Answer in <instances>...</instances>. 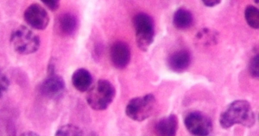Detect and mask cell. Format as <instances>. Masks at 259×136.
I'll list each match as a JSON object with an SVG mask.
<instances>
[{
	"mask_svg": "<svg viewBox=\"0 0 259 136\" xmlns=\"http://www.w3.org/2000/svg\"><path fill=\"white\" fill-rule=\"evenodd\" d=\"M22 136H37L38 135L36 133L32 131H28L23 133L21 134Z\"/></svg>",
	"mask_w": 259,
	"mask_h": 136,
	"instance_id": "44dd1931",
	"label": "cell"
},
{
	"mask_svg": "<svg viewBox=\"0 0 259 136\" xmlns=\"http://www.w3.org/2000/svg\"><path fill=\"white\" fill-rule=\"evenodd\" d=\"M0 85L1 91H6L8 89V87L10 84V82L8 78L6 76L3 75L1 78Z\"/></svg>",
	"mask_w": 259,
	"mask_h": 136,
	"instance_id": "d6986e66",
	"label": "cell"
},
{
	"mask_svg": "<svg viewBox=\"0 0 259 136\" xmlns=\"http://www.w3.org/2000/svg\"><path fill=\"white\" fill-rule=\"evenodd\" d=\"M168 60L169 66L172 69L176 71H182L189 66L190 62V55L187 51L181 50L171 54Z\"/></svg>",
	"mask_w": 259,
	"mask_h": 136,
	"instance_id": "4fadbf2b",
	"label": "cell"
},
{
	"mask_svg": "<svg viewBox=\"0 0 259 136\" xmlns=\"http://www.w3.org/2000/svg\"><path fill=\"white\" fill-rule=\"evenodd\" d=\"M41 2L49 9L52 11L57 9L60 5L59 0H41Z\"/></svg>",
	"mask_w": 259,
	"mask_h": 136,
	"instance_id": "ac0fdd59",
	"label": "cell"
},
{
	"mask_svg": "<svg viewBox=\"0 0 259 136\" xmlns=\"http://www.w3.org/2000/svg\"><path fill=\"white\" fill-rule=\"evenodd\" d=\"M24 17L26 23L33 28L38 30L45 29L49 24L50 18L46 10L40 4L33 3L25 10Z\"/></svg>",
	"mask_w": 259,
	"mask_h": 136,
	"instance_id": "52a82bcc",
	"label": "cell"
},
{
	"mask_svg": "<svg viewBox=\"0 0 259 136\" xmlns=\"http://www.w3.org/2000/svg\"><path fill=\"white\" fill-rule=\"evenodd\" d=\"M110 56L111 62L116 68H125L129 63L131 57V51L127 44L123 41H118L111 46Z\"/></svg>",
	"mask_w": 259,
	"mask_h": 136,
	"instance_id": "ba28073f",
	"label": "cell"
},
{
	"mask_svg": "<svg viewBox=\"0 0 259 136\" xmlns=\"http://www.w3.org/2000/svg\"><path fill=\"white\" fill-rule=\"evenodd\" d=\"M10 40L15 51L21 55H28L36 52L40 45V40L38 36L23 25L12 31Z\"/></svg>",
	"mask_w": 259,
	"mask_h": 136,
	"instance_id": "3957f363",
	"label": "cell"
},
{
	"mask_svg": "<svg viewBox=\"0 0 259 136\" xmlns=\"http://www.w3.org/2000/svg\"><path fill=\"white\" fill-rule=\"evenodd\" d=\"M254 114L250 105L247 101H234L221 114L220 123L223 128H228L236 124L251 127L255 123Z\"/></svg>",
	"mask_w": 259,
	"mask_h": 136,
	"instance_id": "6da1fadb",
	"label": "cell"
},
{
	"mask_svg": "<svg viewBox=\"0 0 259 136\" xmlns=\"http://www.w3.org/2000/svg\"><path fill=\"white\" fill-rule=\"evenodd\" d=\"M137 42L139 48L145 51L153 41L155 27L152 17L143 12L137 13L133 20Z\"/></svg>",
	"mask_w": 259,
	"mask_h": 136,
	"instance_id": "277c9868",
	"label": "cell"
},
{
	"mask_svg": "<svg viewBox=\"0 0 259 136\" xmlns=\"http://www.w3.org/2000/svg\"><path fill=\"white\" fill-rule=\"evenodd\" d=\"M178 127L177 117L171 114L159 120L155 125V129L158 134L160 135L173 136L176 134Z\"/></svg>",
	"mask_w": 259,
	"mask_h": 136,
	"instance_id": "8fae6325",
	"label": "cell"
},
{
	"mask_svg": "<svg viewBox=\"0 0 259 136\" xmlns=\"http://www.w3.org/2000/svg\"><path fill=\"white\" fill-rule=\"evenodd\" d=\"M115 94L113 85L109 81L100 79L90 90L87 95V102L92 109H106L113 101Z\"/></svg>",
	"mask_w": 259,
	"mask_h": 136,
	"instance_id": "7a4b0ae2",
	"label": "cell"
},
{
	"mask_svg": "<svg viewBox=\"0 0 259 136\" xmlns=\"http://www.w3.org/2000/svg\"><path fill=\"white\" fill-rule=\"evenodd\" d=\"M203 2L205 5L208 6H213L220 3V0H203Z\"/></svg>",
	"mask_w": 259,
	"mask_h": 136,
	"instance_id": "ffe728a7",
	"label": "cell"
},
{
	"mask_svg": "<svg viewBox=\"0 0 259 136\" xmlns=\"http://www.w3.org/2000/svg\"><path fill=\"white\" fill-rule=\"evenodd\" d=\"M193 17L191 12L184 8H180L175 12L173 18V23L176 27L184 29L189 27L192 24Z\"/></svg>",
	"mask_w": 259,
	"mask_h": 136,
	"instance_id": "5bb4252c",
	"label": "cell"
},
{
	"mask_svg": "<svg viewBox=\"0 0 259 136\" xmlns=\"http://www.w3.org/2000/svg\"><path fill=\"white\" fill-rule=\"evenodd\" d=\"M91 74L87 69L83 68L78 69L72 74V81L74 87L81 92L87 91L92 82Z\"/></svg>",
	"mask_w": 259,
	"mask_h": 136,
	"instance_id": "7c38bea8",
	"label": "cell"
},
{
	"mask_svg": "<svg viewBox=\"0 0 259 136\" xmlns=\"http://www.w3.org/2000/svg\"><path fill=\"white\" fill-rule=\"evenodd\" d=\"M245 16L250 26L255 29L259 28V10L257 8L252 5L247 6L245 10Z\"/></svg>",
	"mask_w": 259,
	"mask_h": 136,
	"instance_id": "9a60e30c",
	"label": "cell"
},
{
	"mask_svg": "<svg viewBox=\"0 0 259 136\" xmlns=\"http://www.w3.org/2000/svg\"><path fill=\"white\" fill-rule=\"evenodd\" d=\"M82 130L78 127L71 124H67L61 127L56 131V136L82 135Z\"/></svg>",
	"mask_w": 259,
	"mask_h": 136,
	"instance_id": "2e32d148",
	"label": "cell"
},
{
	"mask_svg": "<svg viewBox=\"0 0 259 136\" xmlns=\"http://www.w3.org/2000/svg\"><path fill=\"white\" fill-rule=\"evenodd\" d=\"M65 87L63 78L54 73L49 74L48 76L43 82L40 86V91L44 96L56 99L61 95Z\"/></svg>",
	"mask_w": 259,
	"mask_h": 136,
	"instance_id": "9c48e42d",
	"label": "cell"
},
{
	"mask_svg": "<svg viewBox=\"0 0 259 136\" xmlns=\"http://www.w3.org/2000/svg\"><path fill=\"white\" fill-rule=\"evenodd\" d=\"M184 123L187 130L195 135H208L212 129V124L210 119L199 111L189 113L185 116Z\"/></svg>",
	"mask_w": 259,
	"mask_h": 136,
	"instance_id": "8992f818",
	"label": "cell"
},
{
	"mask_svg": "<svg viewBox=\"0 0 259 136\" xmlns=\"http://www.w3.org/2000/svg\"><path fill=\"white\" fill-rule=\"evenodd\" d=\"M156 104L154 96L148 94L133 98L128 102L125 109L127 116L138 121L144 120L152 114Z\"/></svg>",
	"mask_w": 259,
	"mask_h": 136,
	"instance_id": "5b68a950",
	"label": "cell"
},
{
	"mask_svg": "<svg viewBox=\"0 0 259 136\" xmlns=\"http://www.w3.org/2000/svg\"><path fill=\"white\" fill-rule=\"evenodd\" d=\"M250 70L252 76L255 77L259 76V56H255L251 61L250 64Z\"/></svg>",
	"mask_w": 259,
	"mask_h": 136,
	"instance_id": "e0dca14e",
	"label": "cell"
},
{
	"mask_svg": "<svg viewBox=\"0 0 259 136\" xmlns=\"http://www.w3.org/2000/svg\"><path fill=\"white\" fill-rule=\"evenodd\" d=\"M57 22V28L62 36L73 35L78 27L79 21L77 17L71 13H62L58 17Z\"/></svg>",
	"mask_w": 259,
	"mask_h": 136,
	"instance_id": "30bf717a",
	"label": "cell"
}]
</instances>
